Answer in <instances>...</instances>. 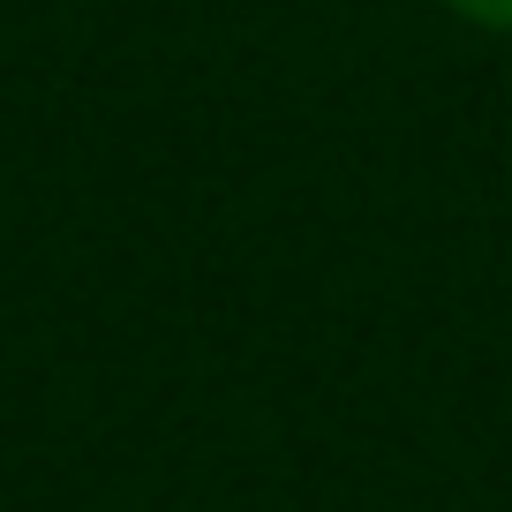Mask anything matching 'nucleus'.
I'll return each mask as SVG.
<instances>
[{"label": "nucleus", "instance_id": "nucleus-1", "mask_svg": "<svg viewBox=\"0 0 512 512\" xmlns=\"http://www.w3.org/2000/svg\"><path fill=\"white\" fill-rule=\"evenodd\" d=\"M445 8H460V16L490 23V31H512V0H445Z\"/></svg>", "mask_w": 512, "mask_h": 512}]
</instances>
